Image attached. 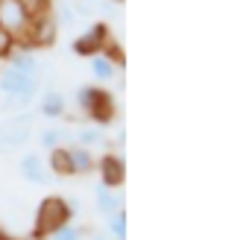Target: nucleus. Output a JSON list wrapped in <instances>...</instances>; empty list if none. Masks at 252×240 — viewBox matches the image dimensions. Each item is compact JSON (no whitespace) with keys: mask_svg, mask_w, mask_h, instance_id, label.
<instances>
[{"mask_svg":"<svg viewBox=\"0 0 252 240\" xmlns=\"http://www.w3.org/2000/svg\"><path fill=\"white\" fill-rule=\"evenodd\" d=\"M94 196H97V211L103 214V220H109L112 214H118L124 208V193L121 187H109V184H97L94 187Z\"/></svg>","mask_w":252,"mask_h":240,"instance_id":"nucleus-10","label":"nucleus"},{"mask_svg":"<svg viewBox=\"0 0 252 240\" xmlns=\"http://www.w3.org/2000/svg\"><path fill=\"white\" fill-rule=\"evenodd\" d=\"M73 100L94 126H109L115 120V97L112 91H106V85H79Z\"/></svg>","mask_w":252,"mask_h":240,"instance_id":"nucleus-2","label":"nucleus"},{"mask_svg":"<svg viewBox=\"0 0 252 240\" xmlns=\"http://www.w3.org/2000/svg\"><path fill=\"white\" fill-rule=\"evenodd\" d=\"M67 152H70V173H73V176H88V173L97 170V158H94V152H91L88 147L70 144Z\"/></svg>","mask_w":252,"mask_h":240,"instance_id":"nucleus-12","label":"nucleus"},{"mask_svg":"<svg viewBox=\"0 0 252 240\" xmlns=\"http://www.w3.org/2000/svg\"><path fill=\"white\" fill-rule=\"evenodd\" d=\"M32 126H35V115L30 109L12 112L9 118L0 120V155H9L12 150H21L32 138Z\"/></svg>","mask_w":252,"mask_h":240,"instance_id":"nucleus-4","label":"nucleus"},{"mask_svg":"<svg viewBox=\"0 0 252 240\" xmlns=\"http://www.w3.org/2000/svg\"><path fill=\"white\" fill-rule=\"evenodd\" d=\"M30 24H32V15L27 12V6L21 0H0V27L6 32H12L18 38V44L24 41Z\"/></svg>","mask_w":252,"mask_h":240,"instance_id":"nucleus-7","label":"nucleus"},{"mask_svg":"<svg viewBox=\"0 0 252 240\" xmlns=\"http://www.w3.org/2000/svg\"><path fill=\"white\" fill-rule=\"evenodd\" d=\"M38 115L47 120H62L67 115V100H64L62 91H56V88H47L44 94H41V103H38Z\"/></svg>","mask_w":252,"mask_h":240,"instance_id":"nucleus-11","label":"nucleus"},{"mask_svg":"<svg viewBox=\"0 0 252 240\" xmlns=\"http://www.w3.org/2000/svg\"><path fill=\"white\" fill-rule=\"evenodd\" d=\"M112 41V32H109V24L106 21H94L85 32H79L76 38H73V44H70V50L76 53V56H97V53H103L106 50V44Z\"/></svg>","mask_w":252,"mask_h":240,"instance_id":"nucleus-6","label":"nucleus"},{"mask_svg":"<svg viewBox=\"0 0 252 240\" xmlns=\"http://www.w3.org/2000/svg\"><path fill=\"white\" fill-rule=\"evenodd\" d=\"M118 64L109 59L106 53H97V56H91V76L97 79V85H109V82H115L118 79Z\"/></svg>","mask_w":252,"mask_h":240,"instance_id":"nucleus-13","label":"nucleus"},{"mask_svg":"<svg viewBox=\"0 0 252 240\" xmlns=\"http://www.w3.org/2000/svg\"><path fill=\"white\" fill-rule=\"evenodd\" d=\"M97 173H100V181L109 184V187H121L126 179V164L118 152H106L103 158H97Z\"/></svg>","mask_w":252,"mask_h":240,"instance_id":"nucleus-9","label":"nucleus"},{"mask_svg":"<svg viewBox=\"0 0 252 240\" xmlns=\"http://www.w3.org/2000/svg\"><path fill=\"white\" fill-rule=\"evenodd\" d=\"M73 217V202H67L64 196H44L35 208V220H32V235L35 238H50L56 229H62Z\"/></svg>","mask_w":252,"mask_h":240,"instance_id":"nucleus-3","label":"nucleus"},{"mask_svg":"<svg viewBox=\"0 0 252 240\" xmlns=\"http://www.w3.org/2000/svg\"><path fill=\"white\" fill-rule=\"evenodd\" d=\"M41 82H44V67H41V61L32 56V50L18 47V50L6 59V67L0 70V91H3L6 109H9V112H24V109H30L32 100H35L38 91H41Z\"/></svg>","mask_w":252,"mask_h":240,"instance_id":"nucleus-1","label":"nucleus"},{"mask_svg":"<svg viewBox=\"0 0 252 240\" xmlns=\"http://www.w3.org/2000/svg\"><path fill=\"white\" fill-rule=\"evenodd\" d=\"M15 50H18V38L0 27V61H6L12 53H15Z\"/></svg>","mask_w":252,"mask_h":240,"instance_id":"nucleus-19","label":"nucleus"},{"mask_svg":"<svg viewBox=\"0 0 252 240\" xmlns=\"http://www.w3.org/2000/svg\"><path fill=\"white\" fill-rule=\"evenodd\" d=\"M97 3H100V0H73L76 18H94V15H97Z\"/></svg>","mask_w":252,"mask_h":240,"instance_id":"nucleus-20","label":"nucleus"},{"mask_svg":"<svg viewBox=\"0 0 252 240\" xmlns=\"http://www.w3.org/2000/svg\"><path fill=\"white\" fill-rule=\"evenodd\" d=\"M106 232L112 235V240H126V208H121L118 214L106 220Z\"/></svg>","mask_w":252,"mask_h":240,"instance_id":"nucleus-18","label":"nucleus"},{"mask_svg":"<svg viewBox=\"0 0 252 240\" xmlns=\"http://www.w3.org/2000/svg\"><path fill=\"white\" fill-rule=\"evenodd\" d=\"M24 6H27V12L30 15H38V12H47L50 6H53V0H21Z\"/></svg>","mask_w":252,"mask_h":240,"instance_id":"nucleus-22","label":"nucleus"},{"mask_svg":"<svg viewBox=\"0 0 252 240\" xmlns=\"http://www.w3.org/2000/svg\"><path fill=\"white\" fill-rule=\"evenodd\" d=\"M47 167H50V173L53 176H73L70 173V152H67V147H53L50 152H47Z\"/></svg>","mask_w":252,"mask_h":240,"instance_id":"nucleus-14","label":"nucleus"},{"mask_svg":"<svg viewBox=\"0 0 252 240\" xmlns=\"http://www.w3.org/2000/svg\"><path fill=\"white\" fill-rule=\"evenodd\" d=\"M44 240H82V238H79V226H70V223H67V226L56 229L50 238H44Z\"/></svg>","mask_w":252,"mask_h":240,"instance_id":"nucleus-21","label":"nucleus"},{"mask_svg":"<svg viewBox=\"0 0 252 240\" xmlns=\"http://www.w3.org/2000/svg\"><path fill=\"white\" fill-rule=\"evenodd\" d=\"M112 3H118V6H121V3H124V0H112Z\"/></svg>","mask_w":252,"mask_h":240,"instance_id":"nucleus-25","label":"nucleus"},{"mask_svg":"<svg viewBox=\"0 0 252 240\" xmlns=\"http://www.w3.org/2000/svg\"><path fill=\"white\" fill-rule=\"evenodd\" d=\"M30 240H44V238H35V235H32V238H30Z\"/></svg>","mask_w":252,"mask_h":240,"instance_id":"nucleus-24","label":"nucleus"},{"mask_svg":"<svg viewBox=\"0 0 252 240\" xmlns=\"http://www.w3.org/2000/svg\"><path fill=\"white\" fill-rule=\"evenodd\" d=\"M18 173H21V179L30 181V184H47L53 179V173L47 167V158H41L38 152H24L21 161H18Z\"/></svg>","mask_w":252,"mask_h":240,"instance_id":"nucleus-8","label":"nucleus"},{"mask_svg":"<svg viewBox=\"0 0 252 240\" xmlns=\"http://www.w3.org/2000/svg\"><path fill=\"white\" fill-rule=\"evenodd\" d=\"M73 132L70 129H62V126H47V129H41V135H38V144H41V150H53V147H62L64 138H70Z\"/></svg>","mask_w":252,"mask_h":240,"instance_id":"nucleus-16","label":"nucleus"},{"mask_svg":"<svg viewBox=\"0 0 252 240\" xmlns=\"http://www.w3.org/2000/svg\"><path fill=\"white\" fill-rule=\"evenodd\" d=\"M85 240H112V235H109V232H97V229H91Z\"/></svg>","mask_w":252,"mask_h":240,"instance_id":"nucleus-23","label":"nucleus"},{"mask_svg":"<svg viewBox=\"0 0 252 240\" xmlns=\"http://www.w3.org/2000/svg\"><path fill=\"white\" fill-rule=\"evenodd\" d=\"M70 141L73 144H79V147H97V144H103V126H94V123H88V126H79L73 135H70Z\"/></svg>","mask_w":252,"mask_h":240,"instance_id":"nucleus-15","label":"nucleus"},{"mask_svg":"<svg viewBox=\"0 0 252 240\" xmlns=\"http://www.w3.org/2000/svg\"><path fill=\"white\" fill-rule=\"evenodd\" d=\"M50 12H53V18H56L59 30H62V27H73V21H79V18H76V12H73V0H53Z\"/></svg>","mask_w":252,"mask_h":240,"instance_id":"nucleus-17","label":"nucleus"},{"mask_svg":"<svg viewBox=\"0 0 252 240\" xmlns=\"http://www.w3.org/2000/svg\"><path fill=\"white\" fill-rule=\"evenodd\" d=\"M56 35H59V24H56L53 12L47 9V12H38V15H32V24H30L27 35H24V41H21L18 47H24V50L50 47V44H56Z\"/></svg>","mask_w":252,"mask_h":240,"instance_id":"nucleus-5","label":"nucleus"}]
</instances>
